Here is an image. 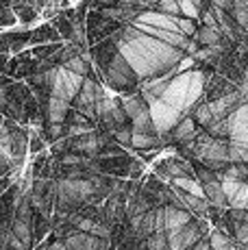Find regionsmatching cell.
I'll return each mask as SVG.
<instances>
[{
  "mask_svg": "<svg viewBox=\"0 0 248 250\" xmlns=\"http://www.w3.org/2000/svg\"><path fill=\"white\" fill-rule=\"evenodd\" d=\"M55 189H57V181H52V179H33L31 185H28V189H26L33 209L50 215L52 209H55Z\"/></svg>",
  "mask_w": 248,
  "mask_h": 250,
  "instance_id": "1",
  "label": "cell"
},
{
  "mask_svg": "<svg viewBox=\"0 0 248 250\" xmlns=\"http://www.w3.org/2000/svg\"><path fill=\"white\" fill-rule=\"evenodd\" d=\"M131 159H133V157L128 155V152H122V155L94 157V167H96V172H103V174L116 176V179H126Z\"/></svg>",
  "mask_w": 248,
  "mask_h": 250,
  "instance_id": "2",
  "label": "cell"
},
{
  "mask_svg": "<svg viewBox=\"0 0 248 250\" xmlns=\"http://www.w3.org/2000/svg\"><path fill=\"white\" fill-rule=\"evenodd\" d=\"M235 83H231V81L227 79V76L222 74H213V76H205V83H203V100L205 103H211V100L216 98H222V96L227 94H233V91H237Z\"/></svg>",
  "mask_w": 248,
  "mask_h": 250,
  "instance_id": "3",
  "label": "cell"
},
{
  "mask_svg": "<svg viewBox=\"0 0 248 250\" xmlns=\"http://www.w3.org/2000/svg\"><path fill=\"white\" fill-rule=\"evenodd\" d=\"M63 124H65V128H68V135H76V133H85V131L96 128V122H94V120H89L87 115H83L72 107H68V111H65Z\"/></svg>",
  "mask_w": 248,
  "mask_h": 250,
  "instance_id": "4",
  "label": "cell"
},
{
  "mask_svg": "<svg viewBox=\"0 0 248 250\" xmlns=\"http://www.w3.org/2000/svg\"><path fill=\"white\" fill-rule=\"evenodd\" d=\"M164 209V230H172L179 229L183 224H187L189 220L194 218L187 209H181V207H172V205H165L161 207Z\"/></svg>",
  "mask_w": 248,
  "mask_h": 250,
  "instance_id": "5",
  "label": "cell"
},
{
  "mask_svg": "<svg viewBox=\"0 0 248 250\" xmlns=\"http://www.w3.org/2000/svg\"><path fill=\"white\" fill-rule=\"evenodd\" d=\"M200 189H203V196H205V200H207L209 205H213V207H222V209H224V207H228L220 179L209 181V183H203V185H200Z\"/></svg>",
  "mask_w": 248,
  "mask_h": 250,
  "instance_id": "6",
  "label": "cell"
},
{
  "mask_svg": "<svg viewBox=\"0 0 248 250\" xmlns=\"http://www.w3.org/2000/svg\"><path fill=\"white\" fill-rule=\"evenodd\" d=\"M9 230H11L13 237H16L18 242L22 244V248H24V250H33L35 242H33L31 224H28V222H22V220H18V218H13L11 222H9Z\"/></svg>",
  "mask_w": 248,
  "mask_h": 250,
  "instance_id": "7",
  "label": "cell"
},
{
  "mask_svg": "<svg viewBox=\"0 0 248 250\" xmlns=\"http://www.w3.org/2000/svg\"><path fill=\"white\" fill-rule=\"evenodd\" d=\"M31 233H33V242H35V244L44 242L46 235L50 233V215H46V213H41V211L33 209Z\"/></svg>",
  "mask_w": 248,
  "mask_h": 250,
  "instance_id": "8",
  "label": "cell"
},
{
  "mask_svg": "<svg viewBox=\"0 0 248 250\" xmlns=\"http://www.w3.org/2000/svg\"><path fill=\"white\" fill-rule=\"evenodd\" d=\"M207 242H209V248L211 250H240L235 246L231 235H227L224 230L220 229H213L207 233Z\"/></svg>",
  "mask_w": 248,
  "mask_h": 250,
  "instance_id": "9",
  "label": "cell"
},
{
  "mask_svg": "<svg viewBox=\"0 0 248 250\" xmlns=\"http://www.w3.org/2000/svg\"><path fill=\"white\" fill-rule=\"evenodd\" d=\"M131 150H152V148H164L161 146L159 135H146V133H131Z\"/></svg>",
  "mask_w": 248,
  "mask_h": 250,
  "instance_id": "10",
  "label": "cell"
},
{
  "mask_svg": "<svg viewBox=\"0 0 248 250\" xmlns=\"http://www.w3.org/2000/svg\"><path fill=\"white\" fill-rule=\"evenodd\" d=\"M220 179L248 183V163H228V167L220 174Z\"/></svg>",
  "mask_w": 248,
  "mask_h": 250,
  "instance_id": "11",
  "label": "cell"
},
{
  "mask_svg": "<svg viewBox=\"0 0 248 250\" xmlns=\"http://www.w3.org/2000/svg\"><path fill=\"white\" fill-rule=\"evenodd\" d=\"M205 7V0H179V11L183 18H189V20H198L200 11Z\"/></svg>",
  "mask_w": 248,
  "mask_h": 250,
  "instance_id": "12",
  "label": "cell"
},
{
  "mask_svg": "<svg viewBox=\"0 0 248 250\" xmlns=\"http://www.w3.org/2000/svg\"><path fill=\"white\" fill-rule=\"evenodd\" d=\"M46 139L44 135H41V128L37 126H28V150L33 152V155H37V152L46 150Z\"/></svg>",
  "mask_w": 248,
  "mask_h": 250,
  "instance_id": "13",
  "label": "cell"
},
{
  "mask_svg": "<svg viewBox=\"0 0 248 250\" xmlns=\"http://www.w3.org/2000/svg\"><path fill=\"white\" fill-rule=\"evenodd\" d=\"M146 250H170L168 239H165V230H152L146 237Z\"/></svg>",
  "mask_w": 248,
  "mask_h": 250,
  "instance_id": "14",
  "label": "cell"
},
{
  "mask_svg": "<svg viewBox=\"0 0 248 250\" xmlns=\"http://www.w3.org/2000/svg\"><path fill=\"white\" fill-rule=\"evenodd\" d=\"M152 7H155V11L165 13V16H174V18L181 16V11H179V0H159V2H155Z\"/></svg>",
  "mask_w": 248,
  "mask_h": 250,
  "instance_id": "15",
  "label": "cell"
},
{
  "mask_svg": "<svg viewBox=\"0 0 248 250\" xmlns=\"http://www.w3.org/2000/svg\"><path fill=\"white\" fill-rule=\"evenodd\" d=\"M176 31H179L181 35H185V37H192L194 31H196V24H194V20H189V18L179 16L176 18Z\"/></svg>",
  "mask_w": 248,
  "mask_h": 250,
  "instance_id": "16",
  "label": "cell"
},
{
  "mask_svg": "<svg viewBox=\"0 0 248 250\" xmlns=\"http://www.w3.org/2000/svg\"><path fill=\"white\" fill-rule=\"evenodd\" d=\"M48 40H52V42H57L59 40V33H55V31H50L48 26H44L41 31H37L35 35H33V42H48Z\"/></svg>",
  "mask_w": 248,
  "mask_h": 250,
  "instance_id": "17",
  "label": "cell"
},
{
  "mask_svg": "<svg viewBox=\"0 0 248 250\" xmlns=\"http://www.w3.org/2000/svg\"><path fill=\"white\" fill-rule=\"evenodd\" d=\"M13 22H16V18H13V13H9V11L0 13V24H4V26H11Z\"/></svg>",
  "mask_w": 248,
  "mask_h": 250,
  "instance_id": "18",
  "label": "cell"
},
{
  "mask_svg": "<svg viewBox=\"0 0 248 250\" xmlns=\"http://www.w3.org/2000/svg\"><path fill=\"white\" fill-rule=\"evenodd\" d=\"M140 2H142V4H146V7H152V4L159 2V0H140Z\"/></svg>",
  "mask_w": 248,
  "mask_h": 250,
  "instance_id": "19",
  "label": "cell"
}]
</instances>
